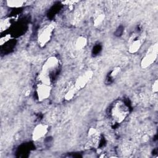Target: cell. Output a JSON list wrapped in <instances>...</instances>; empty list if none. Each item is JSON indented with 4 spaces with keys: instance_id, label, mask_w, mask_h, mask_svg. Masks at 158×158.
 <instances>
[{
    "instance_id": "obj_7",
    "label": "cell",
    "mask_w": 158,
    "mask_h": 158,
    "mask_svg": "<svg viewBox=\"0 0 158 158\" xmlns=\"http://www.w3.org/2000/svg\"><path fill=\"white\" fill-rule=\"evenodd\" d=\"M93 77V72L91 71H87L79 76L75 81L73 85L78 91L84 88Z\"/></svg>"
},
{
    "instance_id": "obj_14",
    "label": "cell",
    "mask_w": 158,
    "mask_h": 158,
    "mask_svg": "<svg viewBox=\"0 0 158 158\" xmlns=\"http://www.w3.org/2000/svg\"><path fill=\"white\" fill-rule=\"evenodd\" d=\"M104 16L103 14L101 13H99L95 17L94 19V23L96 25H99V24L101 23L104 20Z\"/></svg>"
},
{
    "instance_id": "obj_4",
    "label": "cell",
    "mask_w": 158,
    "mask_h": 158,
    "mask_svg": "<svg viewBox=\"0 0 158 158\" xmlns=\"http://www.w3.org/2000/svg\"><path fill=\"white\" fill-rule=\"evenodd\" d=\"M158 52V46L157 43H155L151 46L143 57L141 65L143 69H146L148 67L152 64L157 59Z\"/></svg>"
},
{
    "instance_id": "obj_1",
    "label": "cell",
    "mask_w": 158,
    "mask_h": 158,
    "mask_svg": "<svg viewBox=\"0 0 158 158\" xmlns=\"http://www.w3.org/2000/svg\"><path fill=\"white\" fill-rule=\"evenodd\" d=\"M129 113L130 109L128 105L122 100H117L111 105L109 116L114 123L119 124L126 119Z\"/></svg>"
},
{
    "instance_id": "obj_13",
    "label": "cell",
    "mask_w": 158,
    "mask_h": 158,
    "mask_svg": "<svg viewBox=\"0 0 158 158\" xmlns=\"http://www.w3.org/2000/svg\"><path fill=\"white\" fill-rule=\"evenodd\" d=\"M120 71V69L119 67H116L114 69H113L110 72L109 75H108V77L109 78V81L114 80L117 77V75L119 73Z\"/></svg>"
},
{
    "instance_id": "obj_3",
    "label": "cell",
    "mask_w": 158,
    "mask_h": 158,
    "mask_svg": "<svg viewBox=\"0 0 158 158\" xmlns=\"http://www.w3.org/2000/svg\"><path fill=\"white\" fill-rule=\"evenodd\" d=\"M54 30L53 23L48 24L43 27L40 30L38 35V42L40 46H44L51 39Z\"/></svg>"
},
{
    "instance_id": "obj_12",
    "label": "cell",
    "mask_w": 158,
    "mask_h": 158,
    "mask_svg": "<svg viewBox=\"0 0 158 158\" xmlns=\"http://www.w3.org/2000/svg\"><path fill=\"white\" fill-rule=\"evenodd\" d=\"M86 44V40L83 37H80L77 39L75 43V46L77 49H80L85 47Z\"/></svg>"
},
{
    "instance_id": "obj_10",
    "label": "cell",
    "mask_w": 158,
    "mask_h": 158,
    "mask_svg": "<svg viewBox=\"0 0 158 158\" xmlns=\"http://www.w3.org/2000/svg\"><path fill=\"white\" fill-rule=\"evenodd\" d=\"M6 2H7V5L10 7L19 8L24 6L26 1L17 0V1H7Z\"/></svg>"
},
{
    "instance_id": "obj_11",
    "label": "cell",
    "mask_w": 158,
    "mask_h": 158,
    "mask_svg": "<svg viewBox=\"0 0 158 158\" xmlns=\"http://www.w3.org/2000/svg\"><path fill=\"white\" fill-rule=\"evenodd\" d=\"M1 31H3L8 29L11 25V20L9 18L5 19L4 20H1Z\"/></svg>"
},
{
    "instance_id": "obj_8",
    "label": "cell",
    "mask_w": 158,
    "mask_h": 158,
    "mask_svg": "<svg viewBox=\"0 0 158 158\" xmlns=\"http://www.w3.org/2000/svg\"><path fill=\"white\" fill-rule=\"evenodd\" d=\"M48 131V126L46 124L41 123L38 125L33 130L32 138L34 141L38 140L44 136Z\"/></svg>"
},
{
    "instance_id": "obj_9",
    "label": "cell",
    "mask_w": 158,
    "mask_h": 158,
    "mask_svg": "<svg viewBox=\"0 0 158 158\" xmlns=\"http://www.w3.org/2000/svg\"><path fill=\"white\" fill-rule=\"evenodd\" d=\"M77 91L78 90L75 87L73 84L70 85L69 86V88H68L67 89V91H66L65 96H64L65 99H67V100H70V99H72L74 97V96L76 94Z\"/></svg>"
},
{
    "instance_id": "obj_15",
    "label": "cell",
    "mask_w": 158,
    "mask_h": 158,
    "mask_svg": "<svg viewBox=\"0 0 158 158\" xmlns=\"http://www.w3.org/2000/svg\"><path fill=\"white\" fill-rule=\"evenodd\" d=\"M152 89H153V92L157 93V80L155 81V82L153 84Z\"/></svg>"
},
{
    "instance_id": "obj_5",
    "label": "cell",
    "mask_w": 158,
    "mask_h": 158,
    "mask_svg": "<svg viewBox=\"0 0 158 158\" xmlns=\"http://www.w3.org/2000/svg\"><path fill=\"white\" fill-rule=\"evenodd\" d=\"M144 35L143 33L135 32L130 37L128 40V51L130 53L136 52L141 48L144 40Z\"/></svg>"
},
{
    "instance_id": "obj_6",
    "label": "cell",
    "mask_w": 158,
    "mask_h": 158,
    "mask_svg": "<svg viewBox=\"0 0 158 158\" xmlns=\"http://www.w3.org/2000/svg\"><path fill=\"white\" fill-rule=\"evenodd\" d=\"M36 94L40 101L48 98L51 92V85H48L43 83L38 82L36 86Z\"/></svg>"
},
{
    "instance_id": "obj_2",
    "label": "cell",
    "mask_w": 158,
    "mask_h": 158,
    "mask_svg": "<svg viewBox=\"0 0 158 158\" xmlns=\"http://www.w3.org/2000/svg\"><path fill=\"white\" fill-rule=\"evenodd\" d=\"M59 65L60 64L59 59L54 56H51L44 63L41 73L52 79L54 75L57 73Z\"/></svg>"
}]
</instances>
